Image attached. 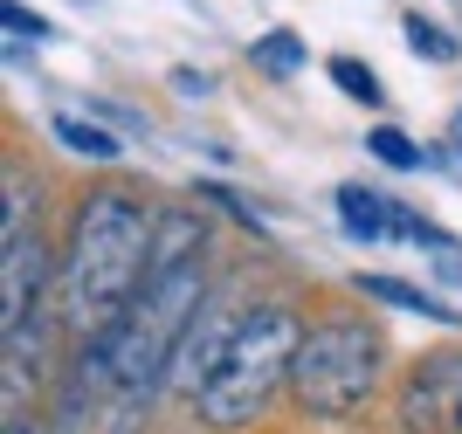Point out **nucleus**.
Returning a JSON list of instances; mask_svg holds the SVG:
<instances>
[{"instance_id": "obj_1", "label": "nucleus", "mask_w": 462, "mask_h": 434, "mask_svg": "<svg viewBox=\"0 0 462 434\" xmlns=\"http://www.w3.org/2000/svg\"><path fill=\"white\" fill-rule=\"evenodd\" d=\"M152 242L159 221L138 193H90L69 221V248H62V318L83 345L111 338L117 318L138 303L145 276H152Z\"/></svg>"}, {"instance_id": "obj_2", "label": "nucleus", "mask_w": 462, "mask_h": 434, "mask_svg": "<svg viewBox=\"0 0 462 434\" xmlns=\"http://www.w3.org/2000/svg\"><path fill=\"white\" fill-rule=\"evenodd\" d=\"M208 310V276L200 263H180V269H152L138 303L117 318L111 338H97L104 352V379H111L117 400H145L152 386H166L173 373V352L187 338V324Z\"/></svg>"}, {"instance_id": "obj_3", "label": "nucleus", "mask_w": 462, "mask_h": 434, "mask_svg": "<svg viewBox=\"0 0 462 434\" xmlns=\"http://www.w3.org/2000/svg\"><path fill=\"white\" fill-rule=\"evenodd\" d=\"M297 345H304V324L290 318L283 303L242 310V331H235L221 373L208 379V393L193 400V414L208 420V428H249V420L276 400V386H290Z\"/></svg>"}, {"instance_id": "obj_4", "label": "nucleus", "mask_w": 462, "mask_h": 434, "mask_svg": "<svg viewBox=\"0 0 462 434\" xmlns=\"http://www.w3.org/2000/svg\"><path fill=\"white\" fill-rule=\"evenodd\" d=\"M386 379V338L366 318H325L310 324L290 365V393L304 400V414L318 420H346L359 414Z\"/></svg>"}, {"instance_id": "obj_5", "label": "nucleus", "mask_w": 462, "mask_h": 434, "mask_svg": "<svg viewBox=\"0 0 462 434\" xmlns=\"http://www.w3.org/2000/svg\"><path fill=\"white\" fill-rule=\"evenodd\" d=\"M407 434H462V352H435L401 393Z\"/></svg>"}, {"instance_id": "obj_6", "label": "nucleus", "mask_w": 462, "mask_h": 434, "mask_svg": "<svg viewBox=\"0 0 462 434\" xmlns=\"http://www.w3.org/2000/svg\"><path fill=\"white\" fill-rule=\"evenodd\" d=\"M235 331H242V310H214V303H208V310L187 324V338H180V352H173L166 386H173V393H187V400H200V393H208V379L221 373V359H228Z\"/></svg>"}, {"instance_id": "obj_7", "label": "nucleus", "mask_w": 462, "mask_h": 434, "mask_svg": "<svg viewBox=\"0 0 462 434\" xmlns=\"http://www.w3.org/2000/svg\"><path fill=\"white\" fill-rule=\"evenodd\" d=\"M42 290H49V255H42L35 235L7 242V263H0V331H21V324L42 318Z\"/></svg>"}, {"instance_id": "obj_8", "label": "nucleus", "mask_w": 462, "mask_h": 434, "mask_svg": "<svg viewBox=\"0 0 462 434\" xmlns=\"http://www.w3.org/2000/svg\"><path fill=\"white\" fill-rule=\"evenodd\" d=\"M338 227L352 242H386L393 235V200H380L366 187H338Z\"/></svg>"}, {"instance_id": "obj_9", "label": "nucleus", "mask_w": 462, "mask_h": 434, "mask_svg": "<svg viewBox=\"0 0 462 434\" xmlns=\"http://www.w3.org/2000/svg\"><path fill=\"white\" fill-rule=\"evenodd\" d=\"M359 297H373V303H393V310H414V318H435V324H456L442 310V303L428 297V290H414V283H393V276H359Z\"/></svg>"}, {"instance_id": "obj_10", "label": "nucleus", "mask_w": 462, "mask_h": 434, "mask_svg": "<svg viewBox=\"0 0 462 434\" xmlns=\"http://www.w3.org/2000/svg\"><path fill=\"white\" fill-rule=\"evenodd\" d=\"M249 62L263 76H297L310 62V49H304V35H290V28H270L263 42H249Z\"/></svg>"}, {"instance_id": "obj_11", "label": "nucleus", "mask_w": 462, "mask_h": 434, "mask_svg": "<svg viewBox=\"0 0 462 434\" xmlns=\"http://www.w3.org/2000/svg\"><path fill=\"white\" fill-rule=\"evenodd\" d=\"M200 255V221L193 214H166L159 221V242H152V269H180Z\"/></svg>"}, {"instance_id": "obj_12", "label": "nucleus", "mask_w": 462, "mask_h": 434, "mask_svg": "<svg viewBox=\"0 0 462 434\" xmlns=\"http://www.w3.org/2000/svg\"><path fill=\"white\" fill-rule=\"evenodd\" d=\"M56 138L77 152V159H90V166H111V159H117V138H111V132H97V125H83L77 111H62V117H56Z\"/></svg>"}, {"instance_id": "obj_13", "label": "nucleus", "mask_w": 462, "mask_h": 434, "mask_svg": "<svg viewBox=\"0 0 462 434\" xmlns=\"http://www.w3.org/2000/svg\"><path fill=\"white\" fill-rule=\"evenodd\" d=\"M401 35H407V49H414L421 62H456V56H462V42L448 35L442 21H428V14H407V21H401Z\"/></svg>"}, {"instance_id": "obj_14", "label": "nucleus", "mask_w": 462, "mask_h": 434, "mask_svg": "<svg viewBox=\"0 0 462 434\" xmlns=\"http://www.w3.org/2000/svg\"><path fill=\"white\" fill-rule=\"evenodd\" d=\"M366 152L380 159V166H393V172H421V166H428V152L414 145L407 132H393V125H380V132L366 138Z\"/></svg>"}, {"instance_id": "obj_15", "label": "nucleus", "mask_w": 462, "mask_h": 434, "mask_svg": "<svg viewBox=\"0 0 462 434\" xmlns=\"http://www.w3.org/2000/svg\"><path fill=\"white\" fill-rule=\"evenodd\" d=\"M331 83L346 97H359V104H386V90H380V76L366 69L359 56H331Z\"/></svg>"}, {"instance_id": "obj_16", "label": "nucleus", "mask_w": 462, "mask_h": 434, "mask_svg": "<svg viewBox=\"0 0 462 434\" xmlns=\"http://www.w3.org/2000/svg\"><path fill=\"white\" fill-rule=\"evenodd\" d=\"M0 28H7V35H28V42H42V35H49V21H42V14H28V7H21V0H7V7H0Z\"/></svg>"}, {"instance_id": "obj_17", "label": "nucleus", "mask_w": 462, "mask_h": 434, "mask_svg": "<svg viewBox=\"0 0 462 434\" xmlns=\"http://www.w3.org/2000/svg\"><path fill=\"white\" fill-rule=\"evenodd\" d=\"M435 276H442V283H456V290H462V248H442V255H435Z\"/></svg>"}, {"instance_id": "obj_18", "label": "nucleus", "mask_w": 462, "mask_h": 434, "mask_svg": "<svg viewBox=\"0 0 462 434\" xmlns=\"http://www.w3.org/2000/svg\"><path fill=\"white\" fill-rule=\"evenodd\" d=\"M0 434H28V428H21V420H7V428H0Z\"/></svg>"}, {"instance_id": "obj_19", "label": "nucleus", "mask_w": 462, "mask_h": 434, "mask_svg": "<svg viewBox=\"0 0 462 434\" xmlns=\"http://www.w3.org/2000/svg\"><path fill=\"white\" fill-rule=\"evenodd\" d=\"M448 138H456V152H462V117H456V132H448Z\"/></svg>"}]
</instances>
